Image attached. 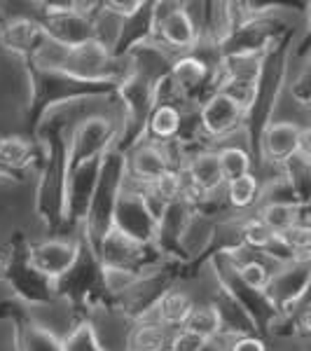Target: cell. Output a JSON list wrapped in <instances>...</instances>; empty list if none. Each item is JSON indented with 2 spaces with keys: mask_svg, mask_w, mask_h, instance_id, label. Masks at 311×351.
Masks as SVG:
<instances>
[{
  "mask_svg": "<svg viewBox=\"0 0 311 351\" xmlns=\"http://www.w3.org/2000/svg\"><path fill=\"white\" fill-rule=\"evenodd\" d=\"M236 274H239L241 284L251 291H267L271 286V269L267 263L262 260H244V263L236 267Z\"/></svg>",
  "mask_w": 311,
  "mask_h": 351,
  "instance_id": "2e32d148",
  "label": "cell"
},
{
  "mask_svg": "<svg viewBox=\"0 0 311 351\" xmlns=\"http://www.w3.org/2000/svg\"><path fill=\"white\" fill-rule=\"evenodd\" d=\"M227 351H267V344H264L260 337L241 335V337H234V339H232Z\"/></svg>",
  "mask_w": 311,
  "mask_h": 351,
  "instance_id": "7402d4cb",
  "label": "cell"
},
{
  "mask_svg": "<svg viewBox=\"0 0 311 351\" xmlns=\"http://www.w3.org/2000/svg\"><path fill=\"white\" fill-rule=\"evenodd\" d=\"M160 38L166 47L176 49V52L190 54V49L197 45L199 31H197V21L190 14L188 8H171L164 12V16L157 24Z\"/></svg>",
  "mask_w": 311,
  "mask_h": 351,
  "instance_id": "277c9868",
  "label": "cell"
},
{
  "mask_svg": "<svg viewBox=\"0 0 311 351\" xmlns=\"http://www.w3.org/2000/svg\"><path fill=\"white\" fill-rule=\"evenodd\" d=\"M31 157V143L21 136H3L0 138V164L5 167H21Z\"/></svg>",
  "mask_w": 311,
  "mask_h": 351,
  "instance_id": "ac0fdd59",
  "label": "cell"
},
{
  "mask_svg": "<svg viewBox=\"0 0 311 351\" xmlns=\"http://www.w3.org/2000/svg\"><path fill=\"white\" fill-rule=\"evenodd\" d=\"M241 239H244V246L256 248V251H264L271 243H276V234L258 216H253L241 223Z\"/></svg>",
  "mask_w": 311,
  "mask_h": 351,
  "instance_id": "e0dca14e",
  "label": "cell"
},
{
  "mask_svg": "<svg viewBox=\"0 0 311 351\" xmlns=\"http://www.w3.org/2000/svg\"><path fill=\"white\" fill-rule=\"evenodd\" d=\"M166 351H171V349H166Z\"/></svg>",
  "mask_w": 311,
  "mask_h": 351,
  "instance_id": "484cf974",
  "label": "cell"
},
{
  "mask_svg": "<svg viewBox=\"0 0 311 351\" xmlns=\"http://www.w3.org/2000/svg\"><path fill=\"white\" fill-rule=\"evenodd\" d=\"M276 243L290 248V251H311V225L309 223H297L290 230H286L284 234L276 237Z\"/></svg>",
  "mask_w": 311,
  "mask_h": 351,
  "instance_id": "d6986e66",
  "label": "cell"
},
{
  "mask_svg": "<svg viewBox=\"0 0 311 351\" xmlns=\"http://www.w3.org/2000/svg\"><path fill=\"white\" fill-rule=\"evenodd\" d=\"M206 73H208L206 61L197 59L195 54H183L176 64H173L171 75H173V80L180 84V87L195 89V87H199L203 80H206Z\"/></svg>",
  "mask_w": 311,
  "mask_h": 351,
  "instance_id": "9a60e30c",
  "label": "cell"
},
{
  "mask_svg": "<svg viewBox=\"0 0 311 351\" xmlns=\"http://www.w3.org/2000/svg\"><path fill=\"white\" fill-rule=\"evenodd\" d=\"M192 332L201 335L203 339H218L220 330H223V311H220L216 304H197L195 311H192L188 326Z\"/></svg>",
  "mask_w": 311,
  "mask_h": 351,
  "instance_id": "4fadbf2b",
  "label": "cell"
},
{
  "mask_svg": "<svg viewBox=\"0 0 311 351\" xmlns=\"http://www.w3.org/2000/svg\"><path fill=\"white\" fill-rule=\"evenodd\" d=\"M218 162H220L225 185L246 173H253V157L241 145H223V148H218Z\"/></svg>",
  "mask_w": 311,
  "mask_h": 351,
  "instance_id": "30bf717a",
  "label": "cell"
},
{
  "mask_svg": "<svg viewBox=\"0 0 311 351\" xmlns=\"http://www.w3.org/2000/svg\"><path fill=\"white\" fill-rule=\"evenodd\" d=\"M246 115V108L236 99H232L227 92L218 89L213 96H208L206 104L201 106V129L211 138H227L239 129L241 120Z\"/></svg>",
  "mask_w": 311,
  "mask_h": 351,
  "instance_id": "6da1fadb",
  "label": "cell"
},
{
  "mask_svg": "<svg viewBox=\"0 0 311 351\" xmlns=\"http://www.w3.org/2000/svg\"><path fill=\"white\" fill-rule=\"evenodd\" d=\"M129 169L143 188H150L166 169H171V162H169V155L164 148H160L157 143H145L132 155V167Z\"/></svg>",
  "mask_w": 311,
  "mask_h": 351,
  "instance_id": "52a82bcc",
  "label": "cell"
},
{
  "mask_svg": "<svg viewBox=\"0 0 311 351\" xmlns=\"http://www.w3.org/2000/svg\"><path fill=\"white\" fill-rule=\"evenodd\" d=\"M225 195H227V202L232 208H236V211H246V208H251L253 204L258 202L260 197V180L256 173H246L241 176V178L236 180H229L227 185H225Z\"/></svg>",
  "mask_w": 311,
  "mask_h": 351,
  "instance_id": "7c38bea8",
  "label": "cell"
},
{
  "mask_svg": "<svg viewBox=\"0 0 311 351\" xmlns=\"http://www.w3.org/2000/svg\"><path fill=\"white\" fill-rule=\"evenodd\" d=\"M77 260V246L73 241L64 239H49L31 251V263L40 274L49 276V279H61L64 274L73 269Z\"/></svg>",
  "mask_w": 311,
  "mask_h": 351,
  "instance_id": "3957f363",
  "label": "cell"
},
{
  "mask_svg": "<svg viewBox=\"0 0 311 351\" xmlns=\"http://www.w3.org/2000/svg\"><path fill=\"white\" fill-rule=\"evenodd\" d=\"M195 307H197V302L190 291H185V288H171V291L164 293L160 298V302H157L155 321L173 332V330H178V328L188 326Z\"/></svg>",
  "mask_w": 311,
  "mask_h": 351,
  "instance_id": "8992f818",
  "label": "cell"
},
{
  "mask_svg": "<svg viewBox=\"0 0 311 351\" xmlns=\"http://www.w3.org/2000/svg\"><path fill=\"white\" fill-rule=\"evenodd\" d=\"M304 132L295 122H274L264 129L262 155L271 164H288L302 152Z\"/></svg>",
  "mask_w": 311,
  "mask_h": 351,
  "instance_id": "7a4b0ae2",
  "label": "cell"
},
{
  "mask_svg": "<svg viewBox=\"0 0 311 351\" xmlns=\"http://www.w3.org/2000/svg\"><path fill=\"white\" fill-rule=\"evenodd\" d=\"M185 180L188 188L197 195H216L225 188V178L220 171L218 150H201L185 167Z\"/></svg>",
  "mask_w": 311,
  "mask_h": 351,
  "instance_id": "5b68a950",
  "label": "cell"
},
{
  "mask_svg": "<svg viewBox=\"0 0 311 351\" xmlns=\"http://www.w3.org/2000/svg\"><path fill=\"white\" fill-rule=\"evenodd\" d=\"M258 218L262 220V223L267 225L276 237H279V234H284L286 230H290L293 225L299 223V211H297V206H293V204L269 202L260 208Z\"/></svg>",
  "mask_w": 311,
  "mask_h": 351,
  "instance_id": "8fae6325",
  "label": "cell"
},
{
  "mask_svg": "<svg viewBox=\"0 0 311 351\" xmlns=\"http://www.w3.org/2000/svg\"><path fill=\"white\" fill-rule=\"evenodd\" d=\"M145 190H150L152 195L164 204V206H169V204L180 199V195H185V190H188V180H185V173H180L171 167Z\"/></svg>",
  "mask_w": 311,
  "mask_h": 351,
  "instance_id": "5bb4252c",
  "label": "cell"
},
{
  "mask_svg": "<svg viewBox=\"0 0 311 351\" xmlns=\"http://www.w3.org/2000/svg\"><path fill=\"white\" fill-rule=\"evenodd\" d=\"M105 10L112 14H122V16H134L136 12L143 10V3H108Z\"/></svg>",
  "mask_w": 311,
  "mask_h": 351,
  "instance_id": "603a6c76",
  "label": "cell"
},
{
  "mask_svg": "<svg viewBox=\"0 0 311 351\" xmlns=\"http://www.w3.org/2000/svg\"><path fill=\"white\" fill-rule=\"evenodd\" d=\"M206 344L208 339L192 332L190 328H178V330L171 332V339H169V349L171 351H203Z\"/></svg>",
  "mask_w": 311,
  "mask_h": 351,
  "instance_id": "ffe728a7",
  "label": "cell"
},
{
  "mask_svg": "<svg viewBox=\"0 0 311 351\" xmlns=\"http://www.w3.org/2000/svg\"><path fill=\"white\" fill-rule=\"evenodd\" d=\"M297 328H299V332H304V335H311V307H307L302 314H299Z\"/></svg>",
  "mask_w": 311,
  "mask_h": 351,
  "instance_id": "cb8c5ba5",
  "label": "cell"
},
{
  "mask_svg": "<svg viewBox=\"0 0 311 351\" xmlns=\"http://www.w3.org/2000/svg\"><path fill=\"white\" fill-rule=\"evenodd\" d=\"M169 339H171L169 328H164L157 321H145L129 332L127 351H166Z\"/></svg>",
  "mask_w": 311,
  "mask_h": 351,
  "instance_id": "ba28073f",
  "label": "cell"
},
{
  "mask_svg": "<svg viewBox=\"0 0 311 351\" xmlns=\"http://www.w3.org/2000/svg\"><path fill=\"white\" fill-rule=\"evenodd\" d=\"M33 33H36V26L28 24V21H19L16 28L14 26L8 28V43L12 45V47H16V45H19V47H28Z\"/></svg>",
  "mask_w": 311,
  "mask_h": 351,
  "instance_id": "44dd1931",
  "label": "cell"
},
{
  "mask_svg": "<svg viewBox=\"0 0 311 351\" xmlns=\"http://www.w3.org/2000/svg\"><path fill=\"white\" fill-rule=\"evenodd\" d=\"M183 129V115L176 106L171 104H162L152 110L150 115V124H148V132L152 136V141H173Z\"/></svg>",
  "mask_w": 311,
  "mask_h": 351,
  "instance_id": "9c48e42d",
  "label": "cell"
},
{
  "mask_svg": "<svg viewBox=\"0 0 311 351\" xmlns=\"http://www.w3.org/2000/svg\"><path fill=\"white\" fill-rule=\"evenodd\" d=\"M0 274H3V260H0Z\"/></svg>",
  "mask_w": 311,
  "mask_h": 351,
  "instance_id": "d4e9b609",
  "label": "cell"
}]
</instances>
